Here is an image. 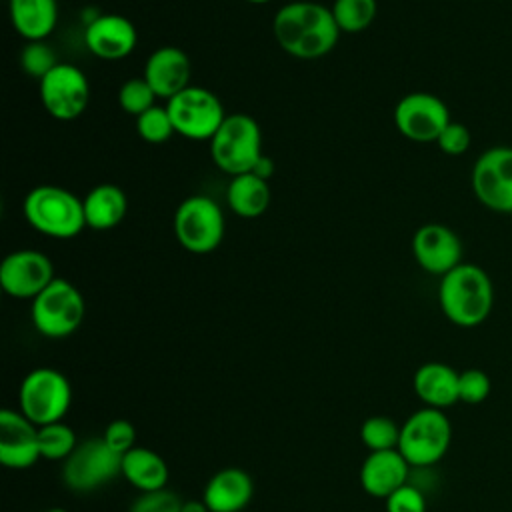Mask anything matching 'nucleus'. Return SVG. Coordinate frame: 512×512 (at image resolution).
I'll return each instance as SVG.
<instances>
[{
  "instance_id": "1",
  "label": "nucleus",
  "mask_w": 512,
  "mask_h": 512,
  "mask_svg": "<svg viewBox=\"0 0 512 512\" xmlns=\"http://www.w3.org/2000/svg\"><path fill=\"white\" fill-rule=\"evenodd\" d=\"M272 34L286 54L298 60H318L334 50L340 28L330 6L312 0H294L276 10Z\"/></svg>"
},
{
  "instance_id": "2",
  "label": "nucleus",
  "mask_w": 512,
  "mask_h": 512,
  "mask_svg": "<svg viewBox=\"0 0 512 512\" xmlns=\"http://www.w3.org/2000/svg\"><path fill=\"white\" fill-rule=\"evenodd\" d=\"M442 314L460 328H476L488 320L494 306V286L488 272L472 262H462L438 284Z\"/></svg>"
},
{
  "instance_id": "3",
  "label": "nucleus",
  "mask_w": 512,
  "mask_h": 512,
  "mask_svg": "<svg viewBox=\"0 0 512 512\" xmlns=\"http://www.w3.org/2000/svg\"><path fill=\"white\" fill-rule=\"evenodd\" d=\"M22 214L36 232L56 240L74 238L86 228L82 198L56 184L34 186L24 196Z\"/></svg>"
},
{
  "instance_id": "4",
  "label": "nucleus",
  "mask_w": 512,
  "mask_h": 512,
  "mask_svg": "<svg viewBox=\"0 0 512 512\" xmlns=\"http://www.w3.org/2000/svg\"><path fill=\"white\" fill-rule=\"evenodd\" d=\"M208 144L216 168L230 176L252 172L264 154L260 124L256 118L244 112L226 114L224 122Z\"/></svg>"
},
{
  "instance_id": "5",
  "label": "nucleus",
  "mask_w": 512,
  "mask_h": 512,
  "mask_svg": "<svg viewBox=\"0 0 512 512\" xmlns=\"http://www.w3.org/2000/svg\"><path fill=\"white\" fill-rule=\"evenodd\" d=\"M452 442V424L444 410L422 406L400 426L398 450L412 468L438 464Z\"/></svg>"
},
{
  "instance_id": "6",
  "label": "nucleus",
  "mask_w": 512,
  "mask_h": 512,
  "mask_svg": "<svg viewBox=\"0 0 512 512\" xmlns=\"http://www.w3.org/2000/svg\"><path fill=\"white\" fill-rule=\"evenodd\" d=\"M72 404L70 380L56 368L30 370L18 388V410L36 426L64 420Z\"/></svg>"
},
{
  "instance_id": "7",
  "label": "nucleus",
  "mask_w": 512,
  "mask_h": 512,
  "mask_svg": "<svg viewBox=\"0 0 512 512\" xmlns=\"http://www.w3.org/2000/svg\"><path fill=\"white\" fill-rule=\"evenodd\" d=\"M172 228L178 244L186 252L202 256L220 246L226 222L222 208L214 198L206 194H192L176 206Z\"/></svg>"
},
{
  "instance_id": "8",
  "label": "nucleus",
  "mask_w": 512,
  "mask_h": 512,
  "mask_svg": "<svg viewBox=\"0 0 512 512\" xmlns=\"http://www.w3.org/2000/svg\"><path fill=\"white\" fill-rule=\"evenodd\" d=\"M86 314L82 292L66 278H54L34 300L30 318L34 328L46 338H66L74 334Z\"/></svg>"
},
{
  "instance_id": "9",
  "label": "nucleus",
  "mask_w": 512,
  "mask_h": 512,
  "mask_svg": "<svg viewBox=\"0 0 512 512\" xmlns=\"http://www.w3.org/2000/svg\"><path fill=\"white\" fill-rule=\"evenodd\" d=\"M176 134L194 142H210L226 118L220 98L204 88L190 84L170 100H166Z\"/></svg>"
},
{
  "instance_id": "10",
  "label": "nucleus",
  "mask_w": 512,
  "mask_h": 512,
  "mask_svg": "<svg viewBox=\"0 0 512 512\" xmlns=\"http://www.w3.org/2000/svg\"><path fill=\"white\" fill-rule=\"evenodd\" d=\"M122 474V456L104 440L90 438L64 460L62 480L74 492H92Z\"/></svg>"
},
{
  "instance_id": "11",
  "label": "nucleus",
  "mask_w": 512,
  "mask_h": 512,
  "mask_svg": "<svg viewBox=\"0 0 512 512\" xmlns=\"http://www.w3.org/2000/svg\"><path fill=\"white\" fill-rule=\"evenodd\" d=\"M476 200L500 214H512V146H492L484 150L470 174Z\"/></svg>"
},
{
  "instance_id": "12",
  "label": "nucleus",
  "mask_w": 512,
  "mask_h": 512,
  "mask_svg": "<svg viewBox=\"0 0 512 512\" xmlns=\"http://www.w3.org/2000/svg\"><path fill=\"white\" fill-rule=\"evenodd\" d=\"M396 130L412 142L428 144L436 142L442 130L448 126L450 110L442 98L430 92H410L402 96L394 106Z\"/></svg>"
},
{
  "instance_id": "13",
  "label": "nucleus",
  "mask_w": 512,
  "mask_h": 512,
  "mask_svg": "<svg viewBox=\"0 0 512 512\" xmlns=\"http://www.w3.org/2000/svg\"><path fill=\"white\" fill-rule=\"evenodd\" d=\"M40 102L44 110L56 120L78 118L90 100V84L86 74L68 62H58L40 82H38Z\"/></svg>"
},
{
  "instance_id": "14",
  "label": "nucleus",
  "mask_w": 512,
  "mask_h": 512,
  "mask_svg": "<svg viewBox=\"0 0 512 512\" xmlns=\"http://www.w3.org/2000/svg\"><path fill=\"white\" fill-rule=\"evenodd\" d=\"M54 278V264L40 250L18 248L0 264V286L18 300H34Z\"/></svg>"
},
{
  "instance_id": "15",
  "label": "nucleus",
  "mask_w": 512,
  "mask_h": 512,
  "mask_svg": "<svg viewBox=\"0 0 512 512\" xmlns=\"http://www.w3.org/2000/svg\"><path fill=\"white\" fill-rule=\"evenodd\" d=\"M412 254L424 272L444 276L462 264V240L450 226L428 222L414 232Z\"/></svg>"
},
{
  "instance_id": "16",
  "label": "nucleus",
  "mask_w": 512,
  "mask_h": 512,
  "mask_svg": "<svg viewBox=\"0 0 512 512\" xmlns=\"http://www.w3.org/2000/svg\"><path fill=\"white\" fill-rule=\"evenodd\" d=\"M84 42L96 58L116 62L134 52L138 32L134 22L122 14H96L86 22Z\"/></svg>"
},
{
  "instance_id": "17",
  "label": "nucleus",
  "mask_w": 512,
  "mask_h": 512,
  "mask_svg": "<svg viewBox=\"0 0 512 512\" xmlns=\"http://www.w3.org/2000/svg\"><path fill=\"white\" fill-rule=\"evenodd\" d=\"M38 426L20 410H0V462L10 470L32 468L40 460Z\"/></svg>"
},
{
  "instance_id": "18",
  "label": "nucleus",
  "mask_w": 512,
  "mask_h": 512,
  "mask_svg": "<svg viewBox=\"0 0 512 512\" xmlns=\"http://www.w3.org/2000/svg\"><path fill=\"white\" fill-rule=\"evenodd\" d=\"M142 76L158 98L170 100L190 86L192 62L182 48L160 46L146 58Z\"/></svg>"
},
{
  "instance_id": "19",
  "label": "nucleus",
  "mask_w": 512,
  "mask_h": 512,
  "mask_svg": "<svg viewBox=\"0 0 512 512\" xmlns=\"http://www.w3.org/2000/svg\"><path fill=\"white\" fill-rule=\"evenodd\" d=\"M410 470L412 466L398 448L368 452L360 466V486L366 494L386 500L394 490L408 482Z\"/></svg>"
},
{
  "instance_id": "20",
  "label": "nucleus",
  "mask_w": 512,
  "mask_h": 512,
  "mask_svg": "<svg viewBox=\"0 0 512 512\" xmlns=\"http://www.w3.org/2000/svg\"><path fill=\"white\" fill-rule=\"evenodd\" d=\"M254 496V482L242 468H222L204 486L202 500L210 512H242Z\"/></svg>"
},
{
  "instance_id": "21",
  "label": "nucleus",
  "mask_w": 512,
  "mask_h": 512,
  "mask_svg": "<svg viewBox=\"0 0 512 512\" xmlns=\"http://www.w3.org/2000/svg\"><path fill=\"white\" fill-rule=\"evenodd\" d=\"M458 378L460 372H456L450 364L426 362L420 368H416L412 386L424 406L444 410L460 402Z\"/></svg>"
},
{
  "instance_id": "22",
  "label": "nucleus",
  "mask_w": 512,
  "mask_h": 512,
  "mask_svg": "<svg viewBox=\"0 0 512 512\" xmlns=\"http://www.w3.org/2000/svg\"><path fill=\"white\" fill-rule=\"evenodd\" d=\"M86 226L94 230H110L118 226L128 212V196L118 184L102 182L88 190L82 198Z\"/></svg>"
},
{
  "instance_id": "23",
  "label": "nucleus",
  "mask_w": 512,
  "mask_h": 512,
  "mask_svg": "<svg viewBox=\"0 0 512 512\" xmlns=\"http://www.w3.org/2000/svg\"><path fill=\"white\" fill-rule=\"evenodd\" d=\"M8 14L12 28L26 38L44 40L52 34L58 22L56 0H8Z\"/></svg>"
},
{
  "instance_id": "24",
  "label": "nucleus",
  "mask_w": 512,
  "mask_h": 512,
  "mask_svg": "<svg viewBox=\"0 0 512 512\" xmlns=\"http://www.w3.org/2000/svg\"><path fill=\"white\" fill-rule=\"evenodd\" d=\"M272 202L270 182L256 176L254 172H244L232 176L226 188V204L228 208L246 220L262 216Z\"/></svg>"
},
{
  "instance_id": "25",
  "label": "nucleus",
  "mask_w": 512,
  "mask_h": 512,
  "mask_svg": "<svg viewBox=\"0 0 512 512\" xmlns=\"http://www.w3.org/2000/svg\"><path fill=\"white\" fill-rule=\"evenodd\" d=\"M122 476L140 492L166 488L170 470L166 460L152 448L134 446L122 454Z\"/></svg>"
},
{
  "instance_id": "26",
  "label": "nucleus",
  "mask_w": 512,
  "mask_h": 512,
  "mask_svg": "<svg viewBox=\"0 0 512 512\" xmlns=\"http://www.w3.org/2000/svg\"><path fill=\"white\" fill-rule=\"evenodd\" d=\"M330 10L340 32L356 34L366 30L374 22L378 2L376 0H334Z\"/></svg>"
},
{
  "instance_id": "27",
  "label": "nucleus",
  "mask_w": 512,
  "mask_h": 512,
  "mask_svg": "<svg viewBox=\"0 0 512 512\" xmlns=\"http://www.w3.org/2000/svg\"><path fill=\"white\" fill-rule=\"evenodd\" d=\"M38 446L40 456L46 460H66L78 446L76 432L60 422H52L46 426H38Z\"/></svg>"
},
{
  "instance_id": "28",
  "label": "nucleus",
  "mask_w": 512,
  "mask_h": 512,
  "mask_svg": "<svg viewBox=\"0 0 512 512\" xmlns=\"http://www.w3.org/2000/svg\"><path fill=\"white\" fill-rule=\"evenodd\" d=\"M360 440L370 452L394 450L400 442V426L388 416H370L360 426Z\"/></svg>"
},
{
  "instance_id": "29",
  "label": "nucleus",
  "mask_w": 512,
  "mask_h": 512,
  "mask_svg": "<svg viewBox=\"0 0 512 512\" xmlns=\"http://www.w3.org/2000/svg\"><path fill=\"white\" fill-rule=\"evenodd\" d=\"M136 134L148 144L168 142L176 130L166 106H152L150 110L136 116Z\"/></svg>"
},
{
  "instance_id": "30",
  "label": "nucleus",
  "mask_w": 512,
  "mask_h": 512,
  "mask_svg": "<svg viewBox=\"0 0 512 512\" xmlns=\"http://www.w3.org/2000/svg\"><path fill=\"white\" fill-rule=\"evenodd\" d=\"M156 92L150 88V84L144 80V76L140 78H130L126 82H122V86L118 88V104L126 114H132L134 118L140 116L142 112L150 110L152 106H156Z\"/></svg>"
},
{
  "instance_id": "31",
  "label": "nucleus",
  "mask_w": 512,
  "mask_h": 512,
  "mask_svg": "<svg viewBox=\"0 0 512 512\" xmlns=\"http://www.w3.org/2000/svg\"><path fill=\"white\" fill-rule=\"evenodd\" d=\"M58 64L56 60V52L50 44H46L44 40H32L26 42V46L20 52V66L24 70V74L36 78L38 82Z\"/></svg>"
},
{
  "instance_id": "32",
  "label": "nucleus",
  "mask_w": 512,
  "mask_h": 512,
  "mask_svg": "<svg viewBox=\"0 0 512 512\" xmlns=\"http://www.w3.org/2000/svg\"><path fill=\"white\" fill-rule=\"evenodd\" d=\"M490 390H492V382L484 370L466 368L460 372V378H458L460 402L470 404V406L482 404L490 396Z\"/></svg>"
},
{
  "instance_id": "33",
  "label": "nucleus",
  "mask_w": 512,
  "mask_h": 512,
  "mask_svg": "<svg viewBox=\"0 0 512 512\" xmlns=\"http://www.w3.org/2000/svg\"><path fill=\"white\" fill-rule=\"evenodd\" d=\"M182 502L178 494L162 488L154 492H142L130 506L128 512H180Z\"/></svg>"
},
{
  "instance_id": "34",
  "label": "nucleus",
  "mask_w": 512,
  "mask_h": 512,
  "mask_svg": "<svg viewBox=\"0 0 512 512\" xmlns=\"http://www.w3.org/2000/svg\"><path fill=\"white\" fill-rule=\"evenodd\" d=\"M384 504L386 512H426V496L412 482H406L404 486L394 490L384 500Z\"/></svg>"
},
{
  "instance_id": "35",
  "label": "nucleus",
  "mask_w": 512,
  "mask_h": 512,
  "mask_svg": "<svg viewBox=\"0 0 512 512\" xmlns=\"http://www.w3.org/2000/svg\"><path fill=\"white\" fill-rule=\"evenodd\" d=\"M436 144L448 156H462L464 152H468V148L472 144V134L466 124L450 120L448 126L438 136Z\"/></svg>"
},
{
  "instance_id": "36",
  "label": "nucleus",
  "mask_w": 512,
  "mask_h": 512,
  "mask_svg": "<svg viewBox=\"0 0 512 512\" xmlns=\"http://www.w3.org/2000/svg\"><path fill=\"white\" fill-rule=\"evenodd\" d=\"M102 440L120 456L126 454L128 450H132L136 446V428L132 422L124 420V418H116L112 422H108V426L104 428Z\"/></svg>"
},
{
  "instance_id": "37",
  "label": "nucleus",
  "mask_w": 512,
  "mask_h": 512,
  "mask_svg": "<svg viewBox=\"0 0 512 512\" xmlns=\"http://www.w3.org/2000/svg\"><path fill=\"white\" fill-rule=\"evenodd\" d=\"M252 172H254L256 176L264 178V180H270V178H272V174H274V160H272L270 156L262 154V156H260V160L256 162V166L252 168Z\"/></svg>"
},
{
  "instance_id": "38",
  "label": "nucleus",
  "mask_w": 512,
  "mask_h": 512,
  "mask_svg": "<svg viewBox=\"0 0 512 512\" xmlns=\"http://www.w3.org/2000/svg\"><path fill=\"white\" fill-rule=\"evenodd\" d=\"M180 512H210L204 500H184Z\"/></svg>"
},
{
  "instance_id": "39",
  "label": "nucleus",
  "mask_w": 512,
  "mask_h": 512,
  "mask_svg": "<svg viewBox=\"0 0 512 512\" xmlns=\"http://www.w3.org/2000/svg\"><path fill=\"white\" fill-rule=\"evenodd\" d=\"M46 512H68L66 508H60V506H56V508H50V510H46Z\"/></svg>"
},
{
  "instance_id": "40",
  "label": "nucleus",
  "mask_w": 512,
  "mask_h": 512,
  "mask_svg": "<svg viewBox=\"0 0 512 512\" xmlns=\"http://www.w3.org/2000/svg\"><path fill=\"white\" fill-rule=\"evenodd\" d=\"M246 2H250V4H266L270 0H246Z\"/></svg>"
}]
</instances>
